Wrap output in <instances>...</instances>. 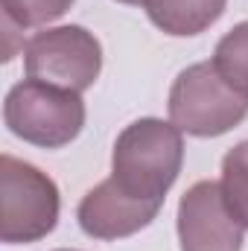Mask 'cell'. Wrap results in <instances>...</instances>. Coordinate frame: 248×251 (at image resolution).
<instances>
[{"mask_svg":"<svg viewBox=\"0 0 248 251\" xmlns=\"http://www.w3.org/2000/svg\"><path fill=\"white\" fill-rule=\"evenodd\" d=\"M161 204L164 201L155 199H131L114 184V178H105L82 196L76 207V219L88 237L111 243L143 231L158 216Z\"/></svg>","mask_w":248,"mask_h":251,"instance_id":"obj_7","label":"cell"},{"mask_svg":"<svg viewBox=\"0 0 248 251\" xmlns=\"http://www.w3.org/2000/svg\"><path fill=\"white\" fill-rule=\"evenodd\" d=\"M225 6L228 0H143L149 21L161 32L175 38H190L204 32L222 18Z\"/></svg>","mask_w":248,"mask_h":251,"instance_id":"obj_8","label":"cell"},{"mask_svg":"<svg viewBox=\"0 0 248 251\" xmlns=\"http://www.w3.org/2000/svg\"><path fill=\"white\" fill-rule=\"evenodd\" d=\"M222 196L237 222L248 228V140L237 143L222 158Z\"/></svg>","mask_w":248,"mask_h":251,"instance_id":"obj_10","label":"cell"},{"mask_svg":"<svg viewBox=\"0 0 248 251\" xmlns=\"http://www.w3.org/2000/svg\"><path fill=\"white\" fill-rule=\"evenodd\" d=\"M59 251H76V249H59Z\"/></svg>","mask_w":248,"mask_h":251,"instance_id":"obj_13","label":"cell"},{"mask_svg":"<svg viewBox=\"0 0 248 251\" xmlns=\"http://www.w3.org/2000/svg\"><path fill=\"white\" fill-rule=\"evenodd\" d=\"M210 62L216 64L228 85H234L240 94L248 97V21L237 24L231 32L219 38Z\"/></svg>","mask_w":248,"mask_h":251,"instance_id":"obj_9","label":"cell"},{"mask_svg":"<svg viewBox=\"0 0 248 251\" xmlns=\"http://www.w3.org/2000/svg\"><path fill=\"white\" fill-rule=\"evenodd\" d=\"M243 225L228 210L219 181H196L178 201L181 251H243Z\"/></svg>","mask_w":248,"mask_h":251,"instance_id":"obj_6","label":"cell"},{"mask_svg":"<svg viewBox=\"0 0 248 251\" xmlns=\"http://www.w3.org/2000/svg\"><path fill=\"white\" fill-rule=\"evenodd\" d=\"M167 108L184 134L219 137L248 117V97L228 85L213 62H198L175 76Z\"/></svg>","mask_w":248,"mask_h":251,"instance_id":"obj_3","label":"cell"},{"mask_svg":"<svg viewBox=\"0 0 248 251\" xmlns=\"http://www.w3.org/2000/svg\"><path fill=\"white\" fill-rule=\"evenodd\" d=\"M117 3H125V6H143V0H117Z\"/></svg>","mask_w":248,"mask_h":251,"instance_id":"obj_12","label":"cell"},{"mask_svg":"<svg viewBox=\"0 0 248 251\" xmlns=\"http://www.w3.org/2000/svg\"><path fill=\"white\" fill-rule=\"evenodd\" d=\"M26 79L59 85L67 91H88L102 70V47L94 32L79 24L35 32L24 47Z\"/></svg>","mask_w":248,"mask_h":251,"instance_id":"obj_5","label":"cell"},{"mask_svg":"<svg viewBox=\"0 0 248 251\" xmlns=\"http://www.w3.org/2000/svg\"><path fill=\"white\" fill-rule=\"evenodd\" d=\"M3 123L15 137L41 149H62L85 126L82 94L38 79H24L3 100Z\"/></svg>","mask_w":248,"mask_h":251,"instance_id":"obj_2","label":"cell"},{"mask_svg":"<svg viewBox=\"0 0 248 251\" xmlns=\"http://www.w3.org/2000/svg\"><path fill=\"white\" fill-rule=\"evenodd\" d=\"M184 131L158 117H140L117 134L111 178L131 199L164 201L184 164Z\"/></svg>","mask_w":248,"mask_h":251,"instance_id":"obj_1","label":"cell"},{"mask_svg":"<svg viewBox=\"0 0 248 251\" xmlns=\"http://www.w3.org/2000/svg\"><path fill=\"white\" fill-rule=\"evenodd\" d=\"M73 3L76 0H0V9L6 21L26 29V26H41L62 18Z\"/></svg>","mask_w":248,"mask_h":251,"instance_id":"obj_11","label":"cell"},{"mask_svg":"<svg viewBox=\"0 0 248 251\" xmlns=\"http://www.w3.org/2000/svg\"><path fill=\"white\" fill-rule=\"evenodd\" d=\"M59 187L38 167L3 155L0 158V240L9 246L38 243L59 222Z\"/></svg>","mask_w":248,"mask_h":251,"instance_id":"obj_4","label":"cell"}]
</instances>
